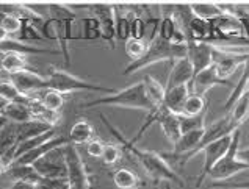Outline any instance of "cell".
<instances>
[{"label":"cell","mask_w":249,"mask_h":189,"mask_svg":"<svg viewBox=\"0 0 249 189\" xmlns=\"http://www.w3.org/2000/svg\"><path fill=\"white\" fill-rule=\"evenodd\" d=\"M111 178L116 189H140L141 186H144V181L141 180L140 175L129 167H119L113 172Z\"/></svg>","instance_id":"cell-23"},{"label":"cell","mask_w":249,"mask_h":189,"mask_svg":"<svg viewBox=\"0 0 249 189\" xmlns=\"http://www.w3.org/2000/svg\"><path fill=\"white\" fill-rule=\"evenodd\" d=\"M240 142H241V131L240 128L233 131L232 135V144L231 149L227 150L226 155L218 161L215 167L210 171L209 178L212 181H227L232 178L233 175L238 172L249 171V164L238 158V150H240Z\"/></svg>","instance_id":"cell-5"},{"label":"cell","mask_w":249,"mask_h":189,"mask_svg":"<svg viewBox=\"0 0 249 189\" xmlns=\"http://www.w3.org/2000/svg\"><path fill=\"white\" fill-rule=\"evenodd\" d=\"M3 189H36V183H32V181H16V183L10 185V188Z\"/></svg>","instance_id":"cell-44"},{"label":"cell","mask_w":249,"mask_h":189,"mask_svg":"<svg viewBox=\"0 0 249 189\" xmlns=\"http://www.w3.org/2000/svg\"><path fill=\"white\" fill-rule=\"evenodd\" d=\"M55 136H58V135H56V128H52V130H49V131H46V133H42V135H39V136H36V138H32V139H28V141H25V142H20V144L18 145V149H16V159H18L19 157H22L24 153H28L30 150L36 149V147H39V145H42V144L49 142V141H51V139H53Z\"/></svg>","instance_id":"cell-33"},{"label":"cell","mask_w":249,"mask_h":189,"mask_svg":"<svg viewBox=\"0 0 249 189\" xmlns=\"http://www.w3.org/2000/svg\"><path fill=\"white\" fill-rule=\"evenodd\" d=\"M146 34V20L138 15L137 10L130 8V38L133 39H144Z\"/></svg>","instance_id":"cell-38"},{"label":"cell","mask_w":249,"mask_h":189,"mask_svg":"<svg viewBox=\"0 0 249 189\" xmlns=\"http://www.w3.org/2000/svg\"><path fill=\"white\" fill-rule=\"evenodd\" d=\"M66 163H68V181L71 189H91L92 178L77 145H66Z\"/></svg>","instance_id":"cell-6"},{"label":"cell","mask_w":249,"mask_h":189,"mask_svg":"<svg viewBox=\"0 0 249 189\" xmlns=\"http://www.w3.org/2000/svg\"><path fill=\"white\" fill-rule=\"evenodd\" d=\"M35 99H38L46 108L61 113V110H63V107H65V102H66V95L58 93V91L49 88L46 91H42L41 94H38Z\"/></svg>","instance_id":"cell-30"},{"label":"cell","mask_w":249,"mask_h":189,"mask_svg":"<svg viewBox=\"0 0 249 189\" xmlns=\"http://www.w3.org/2000/svg\"><path fill=\"white\" fill-rule=\"evenodd\" d=\"M28 107H30V110H32L33 119H35V121H38V122L47 124V125H51V127H55V125L61 121V113L46 108L44 105H42L38 99H35V97H33V100L30 102Z\"/></svg>","instance_id":"cell-26"},{"label":"cell","mask_w":249,"mask_h":189,"mask_svg":"<svg viewBox=\"0 0 249 189\" xmlns=\"http://www.w3.org/2000/svg\"><path fill=\"white\" fill-rule=\"evenodd\" d=\"M83 36L82 39H87V41H92V39H97L101 38V24L96 17H85L83 19Z\"/></svg>","instance_id":"cell-40"},{"label":"cell","mask_w":249,"mask_h":189,"mask_svg":"<svg viewBox=\"0 0 249 189\" xmlns=\"http://www.w3.org/2000/svg\"><path fill=\"white\" fill-rule=\"evenodd\" d=\"M238 158H240L241 161H245L246 164H249V147L238 150Z\"/></svg>","instance_id":"cell-45"},{"label":"cell","mask_w":249,"mask_h":189,"mask_svg":"<svg viewBox=\"0 0 249 189\" xmlns=\"http://www.w3.org/2000/svg\"><path fill=\"white\" fill-rule=\"evenodd\" d=\"M159 125L163 131V135L168 138V141L171 144H176L182 136V125H180V116L169 113V111L163 107L161 114L159 119Z\"/></svg>","instance_id":"cell-17"},{"label":"cell","mask_w":249,"mask_h":189,"mask_svg":"<svg viewBox=\"0 0 249 189\" xmlns=\"http://www.w3.org/2000/svg\"><path fill=\"white\" fill-rule=\"evenodd\" d=\"M248 88H249V58H248V61L243 64V67H241L240 79H238V81L235 83V85H233L232 93L229 94L227 100L224 102L223 108L226 111H229L233 107V105H235L241 99V97H243L248 93Z\"/></svg>","instance_id":"cell-24"},{"label":"cell","mask_w":249,"mask_h":189,"mask_svg":"<svg viewBox=\"0 0 249 189\" xmlns=\"http://www.w3.org/2000/svg\"><path fill=\"white\" fill-rule=\"evenodd\" d=\"M195 79V69L188 58H182L173 63V67L168 74V80L165 83V89L190 85Z\"/></svg>","instance_id":"cell-13"},{"label":"cell","mask_w":249,"mask_h":189,"mask_svg":"<svg viewBox=\"0 0 249 189\" xmlns=\"http://www.w3.org/2000/svg\"><path fill=\"white\" fill-rule=\"evenodd\" d=\"M147 47H149V43H146L144 39H127L124 43V50H125V55L129 57L132 61H138L141 60L146 55L147 52Z\"/></svg>","instance_id":"cell-35"},{"label":"cell","mask_w":249,"mask_h":189,"mask_svg":"<svg viewBox=\"0 0 249 189\" xmlns=\"http://www.w3.org/2000/svg\"><path fill=\"white\" fill-rule=\"evenodd\" d=\"M36 189H71V186L68 178H61V180L42 178L41 183L36 185Z\"/></svg>","instance_id":"cell-43"},{"label":"cell","mask_w":249,"mask_h":189,"mask_svg":"<svg viewBox=\"0 0 249 189\" xmlns=\"http://www.w3.org/2000/svg\"><path fill=\"white\" fill-rule=\"evenodd\" d=\"M105 147H107V144L104 141L94 138L91 142L87 144V153H88V157H91V158H101L102 159V155H104V152H105Z\"/></svg>","instance_id":"cell-42"},{"label":"cell","mask_w":249,"mask_h":189,"mask_svg":"<svg viewBox=\"0 0 249 189\" xmlns=\"http://www.w3.org/2000/svg\"><path fill=\"white\" fill-rule=\"evenodd\" d=\"M209 111V100L205 95H196V94H191L188 97L187 103H185L183 111L180 116H202V114H207Z\"/></svg>","instance_id":"cell-31"},{"label":"cell","mask_w":249,"mask_h":189,"mask_svg":"<svg viewBox=\"0 0 249 189\" xmlns=\"http://www.w3.org/2000/svg\"><path fill=\"white\" fill-rule=\"evenodd\" d=\"M68 144H71L69 136H55L53 139H51L49 142L42 144L36 149L30 150L28 153H24L22 157H19L14 164H25V166H33L35 163H38L41 158H44L47 153H51L52 150L58 149V147H66Z\"/></svg>","instance_id":"cell-14"},{"label":"cell","mask_w":249,"mask_h":189,"mask_svg":"<svg viewBox=\"0 0 249 189\" xmlns=\"http://www.w3.org/2000/svg\"><path fill=\"white\" fill-rule=\"evenodd\" d=\"M227 114L232 119V122L235 124V127L240 128V125L245 124L246 119L249 117V93H246L241 97V99L227 111Z\"/></svg>","instance_id":"cell-34"},{"label":"cell","mask_w":249,"mask_h":189,"mask_svg":"<svg viewBox=\"0 0 249 189\" xmlns=\"http://www.w3.org/2000/svg\"><path fill=\"white\" fill-rule=\"evenodd\" d=\"M125 155H124V150L123 147H121L118 142H108L105 147V152L102 155V163L105 166H113L116 164L118 161L123 159Z\"/></svg>","instance_id":"cell-39"},{"label":"cell","mask_w":249,"mask_h":189,"mask_svg":"<svg viewBox=\"0 0 249 189\" xmlns=\"http://www.w3.org/2000/svg\"><path fill=\"white\" fill-rule=\"evenodd\" d=\"M92 17H96L101 24V34L102 39L110 44L111 48L116 47V17H115V6L110 5H89L88 6Z\"/></svg>","instance_id":"cell-8"},{"label":"cell","mask_w":249,"mask_h":189,"mask_svg":"<svg viewBox=\"0 0 249 189\" xmlns=\"http://www.w3.org/2000/svg\"><path fill=\"white\" fill-rule=\"evenodd\" d=\"M248 93H249V88H248Z\"/></svg>","instance_id":"cell-48"},{"label":"cell","mask_w":249,"mask_h":189,"mask_svg":"<svg viewBox=\"0 0 249 189\" xmlns=\"http://www.w3.org/2000/svg\"><path fill=\"white\" fill-rule=\"evenodd\" d=\"M182 58H187V44H171L163 41L159 34H155L149 41V47L144 57L138 61H132L130 64H127L123 71V75H132L141 71V69H146L161 61L174 63Z\"/></svg>","instance_id":"cell-2"},{"label":"cell","mask_w":249,"mask_h":189,"mask_svg":"<svg viewBox=\"0 0 249 189\" xmlns=\"http://www.w3.org/2000/svg\"><path fill=\"white\" fill-rule=\"evenodd\" d=\"M213 53L215 47L204 41H188L187 43V58L195 69V75L213 66Z\"/></svg>","instance_id":"cell-11"},{"label":"cell","mask_w":249,"mask_h":189,"mask_svg":"<svg viewBox=\"0 0 249 189\" xmlns=\"http://www.w3.org/2000/svg\"><path fill=\"white\" fill-rule=\"evenodd\" d=\"M0 46H2V52H18L22 55H61L60 50L30 46V44L22 43V41H18V39H13V38L0 39Z\"/></svg>","instance_id":"cell-18"},{"label":"cell","mask_w":249,"mask_h":189,"mask_svg":"<svg viewBox=\"0 0 249 189\" xmlns=\"http://www.w3.org/2000/svg\"><path fill=\"white\" fill-rule=\"evenodd\" d=\"M116 17V38L119 41L130 39V8L124 6H115Z\"/></svg>","instance_id":"cell-29"},{"label":"cell","mask_w":249,"mask_h":189,"mask_svg":"<svg viewBox=\"0 0 249 189\" xmlns=\"http://www.w3.org/2000/svg\"><path fill=\"white\" fill-rule=\"evenodd\" d=\"M232 135H233V133H232ZM232 135H231V136H226V138H221V139H218V141L209 144V145L202 150V153H204V166H202L201 173H199L197 177H196V186H197V188L204 183V180H205V178H209L210 171L213 169V167H215V164L218 163V161L226 155L227 150L231 149Z\"/></svg>","instance_id":"cell-9"},{"label":"cell","mask_w":249,"mask_h":189,"mask_svg":"<svg viewBox=\"0 0 249 189\" xmlns=\"http://www.w3.org/2000/svg\"><path fill=\"white\" fill-rule=\"evenodd\" d=\"M55 127H51L47 124H42L38 121H30L25 124H16V139H18V145L20 142H25L28 139L36 138L42 133H46L49 130H52Z\"/></svg>","instance_id":"cell-25"},{"label":"cell","mask_w":249,"mask_h":189,"mask_svg":"<svg viewBox=\"0 0 249 189\" xmlns=\"http://www.w3.org/2000/svg\"><path fill=\"white\" fill-rule=\"evenodd\" d=\"M191 10L197 17L205 20H212L223 15V10L218 3H191Z\"/></svg>","instance_id":"cell-36"},{"label":"cell","mask_w":249,"mask_h":189,"mask_svg":"<svg viewBox=\"0 0 249 189\" xmlns=\"http://www.w3.org/2000/svg\"><path fill=\"white\" fill-rule=\"evenodd\" d=\"M0 116L8 119L13 124H25L35 121L28 103H20V102H11L6 107H0Z\"/></svg>","instance_id":"cell-19"},{"label":"cell","mask_w":249,"mask_h":189,"mask_svg":"<svg viewBox=\"0 0 249 189\" xmlns=\"http://www.w3.org/2000/svg\"><path fill=\"white\" fill-rule=\"evenodd\" d=\"M69 141L74 145H87L94 139V127L87 119L77 121L69 130Z\"/></svg>","instance_id":"cell-22"},{"label":"cell","mask_w":249,"mask_h":189,"mask_svg":"<svg viewBox=\"0 0 249 189\" xmlns=\"http://www.w3.org/2000/svg\"><path fill=\"white\" fill-rule=\"evenodd\" d=\"M0 99H5L8 102H20V103H28L33 100V97L24 95L20 91L13 85V81L8 77H3L2 85H0Z\"/></svg>","instance_id":"cell-32"},{"label":"cell","mask_w":249,"mask_h":189,"mask_svg":"<svg viewBox=\"0 0 249 189\" xmlns=\"http://www.w3.org/2000/svg\"><path fill=\"white\" fill-rule=\"evenodd\" d=\"M20 29H22V19L16 15H11V13L0 11V39H14Z\"/></svg>","instance_id":"cell-27"},{"label":"cell","mask_w":249,"mask_h":189,"mask_svg":"<svg viewBox=\"0 0 249 189\" xmlns=\"http://www.w3.org/2000/svg\"><path fill=\"white\" fill-rule=\"evenodd\" d=\"M152 189H160V188H159V185H157V183H155V185H154V188H152Z\"/></svg>","instance_id":"cell-47"},{"label":"cell","mask_w":249,"mask_h":189,"mask_svg":"<svg viewBox=\"0 0 249 189\" xmlns=\"http://www.w3.org/2000/svg\"><path fill=\"white\" fill-rule=\"evenodd\" d=\"M47 11H49V19L55 20V22H66V20L75 19L74 11L69 10L68 5L51 3L47 5Z\"/></svg>","instance_id":"cell-37"},{"label":"cell","mask_w":249,"mask_h":189,"mask_svg":"<svg viewBox=\"0 0 249 189\" xmlns=\"http://www.w3.org/2000/svg\"><path fill=\"white\" fill-rule=\"evenodd\" d=\"M49 88L58 91L61 94H71V93H80V91H89V93H99V94H113L116 93L113 88H107L104 85H99V83H91L80 79L74 74H71L65 69L51 66L49 67Z\"/></svg>","instance_id":"cell-4"},{"label":"cell","mask_w":249,"mask_h":189,"mask_svg":"<svg viewBox=\"0 0 249 189\" xmlns=\"http://www.w3.org/2000/svg\"><path fill=\"white\" fill-rule=\"evenodd\" d=\"M0 64H2V71L8 75L19 74L24 71H35V69H32L30 64H28L27 55L18 53V52H2Z\"/></svg>","instance_id":"cell-20"},{"label":"cell","mask_w":249,"mask_h":189,"mask_svg":"<svg viewBox=\"0 0 249 189\" xmlns=\"http://www.w3.org/2000/svg\"><path fill=\"white\" fill-rule=\"evenodd\" d=\"M191 95V88L190 85H183V86H176V88H169L165 93V100H163V107H165L169 113L174 114H182L185 103H187L188 97Z\"/></svg>","instance_id":"cell-16"},{"label":"cell","mask_w":249,"mask_h":189,"mask_svg":"<svg viewBox=\"0 0 249 189\" xmlns=\"http://www.w3.org/2000/svg\"><path fill=\"white\" fill-rule=\"evenodd\" d=\"M33 167L42 178L51 180H61L68 178V163H66V147H58V149L47 153L44 158H41Z\"/></svg>","instance_id":"cell-7"},{"label":"cell","mask_w":249,"mask_h":189,"mask_svg":"<svg viewBox=\"0 0 249 189\" xmlns=\"http://www.w3.org/2000/svg\"><path fill=\"white\" fill-rule=\"evenodd\" d=\"M218 85H224V86H232L233 89V85H231L229 81L223 80L221 77H219L218 71L215 64L210 66L209 69H205V71L199 72L195 75L193 81H191V94H196V95H207V93L215 88Z\"/></svg>","instance_id":"cell-12"},{"label":"cell","mask_w":249,"mask_h":189,"mask_svg":"<svg viewBox=\"0 0 249 189\" xmlns=\"http://www.w3.org/2000/svg\"><path fill=\"white\" fill-rule=\"evenodd\" d=\"M143 83H144L146 95H147L149 102L152 103L154 110L160 108L163 105V100H165V93H166L165 85H161L159 80H155L151 75H146L143 79Z\"/></svg>","instance_id":"cell-28"},{"label":"cell","mask_w":249,"mask_h":189,"mask_svg":"<svg viewBox=\"0 0 249 189\" xmlns=\"http://www.w3.org/2000/svg\"><path fill=\"white\" fill-rule=\"evenodd\" d=\"M3 178H8L13 183L16 181H32V183H41L42 177L36 172L33 166H25V164H13L8 171L2 172Z\"/></svg>","instance_id":"cell-21"},{"label":"cell","mask_w":249,"mask_h":189,"mask_svg":"<svg viewBox=\"0 0 249 189\" xmlns=\"http://www.w3.org/2000/svg\"><path fill=\"white\" fill-rule=\"evenodd\" d=\"M94 107H119V108H127V110H141L146 113H151L154 110L152 103L149 102L144 89L143 80L133 85L127 86L116 93L102 95L99 99H94L91 102H87L83 105V108H94Z\"/></svg>","instance_id":"cell-3"},{"label":"cell","mask_w":249,"mask_h":189,"mask_svg":"<svg viewBox=\"0 0 249 189\" xmlns=\"http://www.w3.org/2000/svg\"><path fill=\"white\" fill-rule=\"evenodd\" d=\"M8 79L20 93L28 97H36L42 91L49 89V79L39 75L36 71H24L19 74H13L8 75Z\"/></svg>","instance_id":"cell-10"},{"label":"cell","mask_w":249,"mask_h":189,"mask_svg":"<svg viewBox=\"0 0 249 189\" xmlns=\"http://www.w3.org/2000/svg\"><path fill=\"white\" fill-rule=\"evenodd\" d=\"M205 116H180V125H182V133H188V131H196V130H202L205 128Z\"/></svg>","instance_id":"cell-41"},{"label":"cell","mask_w":249,"mask_h":189,"mask_svg":"<svg viewBox=\"0 0 249 189\" xmlns=\"http://www.w3.org/2000/svg\"><path fill=\"white\" fill-rule=\"evenodd\" d=\"M157 34L163 41H166V43H171V44H187L188 43L187 34H185L180 24L177 22V19L171 15V13L161 17Z\"/></svg>","instance_id":"cell-15"},{"label":"cell","mask_w":249,"mask_h":189,"mask_svg":"<svg viewBox=\"0 0 249 189\" xmlns=\"http://www.w3.org/2000/svg\"><path fill=\"white\" fill-rule=\"evenodd\" d=\"M165 189H173V186H171V183H165Z\"/></svg>","instance_id":"cell-46"},{"label":"cell","mask_w":249,"mask_h":189,"mask_svg":"<svg viewBox=\"0 0 249 189\" xmlns=\"http://www.w3.org/2000/svg\"><path fill=\"white\" fill-rule=\"evenodd\" d=\"M99 117L102 119L104 125L107 127V130L111 133V136L116 139V142L123 147L125 158L130 159L132 163H135L138 167H141L149 178L154 180L155 183L165 181V183H176L180 188L185 186V181L180 178V175L168 164V161L161 157V153L138 149V147L132 144L129 139L124 138L123 133H121L115 125L107 119V116L104 113H99Z\"/></svg>","instance_id":"cell-1"}]
</instances>
